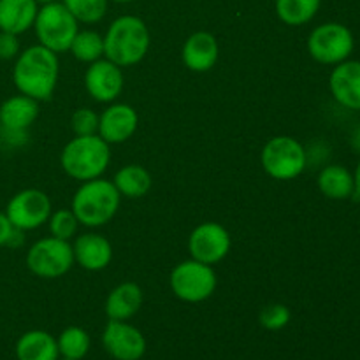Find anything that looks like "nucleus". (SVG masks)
<instances>
[{"label":"nucleus","instance_id":"obj_15","mask_svg":"<svg viewBox=\"0 0 360 360\" xmlns=\"http://www.w3.org/2000/svg\"><path fill=\"white\" fill-rule=\"evenodd\" d=\"M329 90L334 101L347 109L360 111V62L345 60L334 65L329 77Z\"/></svg>","mask_w":360,"mask_h":360},{"label":"nucleus","instance_id":"obj_29","mask_svg":"<svg viewBox=\"0 0 360 360\" xmlns=\"http://www.w3.org/2000/svg\"><path fill=\"white\" fill-rule=\"evenodd\" d=\"M292 313L285 304H269L260 311L259 322L267 330H281L290 323Z\"/></svg>","mask_w":360,"mask_h":360},{"label":"nucleus","instance_id":"obj_30","mask_svg":"<svg viewBox=\"0 0 360 360\" xmlns=\"http://www.w3.org/2000/svg\"><path fill=\"white\" fill-rule=\"evenodd\" d=\"M70 129L76 136H94L98 132V115L90 108L76 109L70 118Z\"/></svg>","mask_w":360,"mask_h":360},{"label":"nucleus","instance_id":"obj_23","mask_svg":"<svg viewBox=\"0 0 360 360\" xmlns=\"http://www.w3.org/2000/svg\"><path fill=\"white\" fill-rule=\"evenodd\" d=\"M112 185L120 192V195L127 199H141L146 195L153 185L150 171L143 165L129 164L120 169L112 178Z\"/></svg>","mask_w":360,"mask_h":360},{"label":"nucleus","instance_id":"obj_22","mask_svg":"<svg viewBox=\"0 0 360 360\" xmlns=\"http://www.w3.org/2000/svg\"><path fill=\"white\" fill-rule=\"evenodd\" d=\"M320 192L333 200H345L355 193L354 174L345 165H327L316 179Z\"/></svg>","mask_w":360,"mask_h":360},{"label":"nucleus","instance_id":"obj_37","mask_svg":"<svg viewBox=\"0 0 360 360\" xmlns=\"http://www.w3.org/2000/svg\"><path fill=\"white\" fill-rule=\"evenodd\" d=\"M58 360H69V359H58Z\"/></svg>","mask_w":360,"mask_h":360},{"label":"nucleus","instance_id":"obj_26","mask_svg":"<svg viewBox=\"0 0 360 360\" xmlns=\"http://www.w3.org/2000/svg\"><path fill=\"white\" fill-rule=\"evenodd\" d=\"M69 51L79 62H97L104 56V35L95 30H79L70 42Z\"/></svg>","mask_w":360,"mask_h":360},{"label":"nucleus","instance_id":"obj_6","mask_svg":"<svg viewBox=\"0 0 360 360\" xmlns=\"http://www.w3.org/2000/svg\"><path fill=\"white\" fill-rule=\"evenodd\" d=\"M260 162L267 176L278 181H290L302 174L308 162V153L294 137L278 136L264 144Z\"/></svg>","mask_w":360,"mask_h":360},{"label":"nucleus","instance_id":"obj_2","mask_svg":"<svg viewBox=\"0 0 360 360\" xmlns=\"http://www.w3.org/2000/svg\"><path fill=\"white\" fill-rule=\"evenodd\" d=\"M151 44L148 25L134 14H123L109 25L104 35V56L118 67L137 65Z\"/></svg>","mask_w":360,"mask_h":360},{"label":"nucleus","instance_id":"obj_31","mask_svg":"<svg viewBox=\"0 0 360 360\" xmlns=\"http://www.w3.org/2000/svg\"><path fill=\"white\" fill-rule=\"evenodd\" d=\"M20 39L18 35L0 30V60H13L20 55Z\"/></svg>","mask_w":360,"mask_h":360},{"label":"nucleus","instance_id":"obj_27","mask_svg":"<svg viewBox=\"0 0 360 360\" xmlns=\"http://www.w3.org/2000/svg\"><path fill=\"white\" fill-rule=\"evenodd\" d=\"M62 4L79 23L94 25L105 16L109 0H62Z\"/></svg>","mask_w":360,"mask_h":360},{"label":"nucleus","instance_id":"obj_8","mask_svg":"<svg viewBox=\"0 0 360 360\" xmlns=\"http://www.w3.org/2000/svg\"><path fill=\"white\" fill-rule=\"evenodd\" d=\"M72 245L65 239L42 238L27 252V267L32 274L44 280H55L69 273L74 266Z\"/></svg>","mask_w":360,"mask_h":360},{"label":"nucleus","instance_id":"obj_16","mask_svg":"<svg viewBox=\"0 0 360 360\" xmlns=\"http://www.w3.org/2000/svg\"><path fill=\"white\" fill-rule=\"evenodd\" d=\"M74 262L90 273L104 271L112 260V246L108 238L95 232L77 236L72 245Z\"/></svg>","mask_w":360,"mask_h":360},{"label":"nucleus","instance_id":"obj_11","mask_svg":"<svg viewBox=\"0 0 360 360\" xmlns=\"http://www.w3.org/2000/svg\"><path fill=\"white\" fill-rule=\"evenodd\" d=\"M232 246L231 234L217 221L197 225L188 238V253L193 260L214 266L229 255Z\"/></svg>","mask_w":360,"mask_h":360},{"label":"nucleus","instance_id":"obj_25","mask_svg":"<svg viewBox=\"0 0 360 360\" xmlns=\"http://www.w3.org/2000/svg\"><path fill=\"white\" fill-rule=\"evenodd\" d=\"M60 357L69 360H83L91 347L90 334L77 326H70L62 330L56 340Z\"/></svg>","mask_w":360,"mask_h":360},{"label":"nucleus","instance_id":"obj_13","mask_svg":"<svg viewBox=\"0 0 360 360\" xmlns=\"http://www.w3.org/2000/svg\"><path fill=\"white\" fill-rule=\"evenodd\" d=\"M102 345L115 360H141L146 354V338L129 322L109 320L102 333Z\"/></svg>","mask_w":360,"mask_h":360},{"label":"nucleus","instance_id":"obj_33","mask_svg":"<svg viewBox=\"0 0 360 360\" xmlns=\"http://www.w3.org/2000/svg\"><path fill=\"white\" fill-rule=\"evenodd\" d=\"M354 181H355V193L360 197V160L357 164V169H355V174H354Z\"/></svg>","mask_w":360,"mask_h":360},{"label":"nucleus","instance_id":"obj_18","mask_svg":"<svg viewBox=\"0 0 360 360\" xmlns=\"http://www.w3.org/2000/svg\"><path fill=\"white\" fill-rule=\"evenodd\" d=\"M37 118L39 102L28 95H14L0 104V125L6 132H25Z\"/></svg>","mask_w":360,"mask_h":360},{"label":"nucleus","instance_id":"obj_34","mask_svg":"<svg viewBox=\"0 0 360 360\" xmlns=\"http://www.w3.org/2000/svg\"><path fill=\"white\" fill-rule=\"evenodd\" d=\"M354 146L360 151V127L355 130V134H354Z\"/></svg>","mask_w":360,"mask_h":360},{"label":"nucleus","instance_id":"obj_20","mask_svg":"<svg viewBox=\"0 0 360 360\" xmlns=\"http://www.w3.org/2000/svg\"><path fill=\"white\" fill-rule=\"evenodd\" d=\"M39 13L35 0H0V30L20 35L30 30Z\"/></svg>","mask_w":360,"mask_h":360},{"label":"nucleus","instance_id":"obj_12","mask_svg":"<svg viewBox=\"0 0 360 360\" xmlns=\"http://www.w3.org/2000/svg\"><path fill=\"white\" fill-rule=\"evenodd\" d=\"M123 86H125V77L122 67L112 63L111 60L101 58L88 63L84 72V88L95 102L111 104L122 95Z\"/></svg>","mask_w":360,"mask_h":360},{"label":"nucleus","instance_id":"obj_5","mask_svg":"<svg viewBox=\"0 0 360 360\" xmlns=\"http://www.w3.org/2000/svg\"><path fill=\"white\" fill-rule=\"evenodd\" d=\"M34 28L39 44L58 55V53L69 51L70 42L79 32V21L62 2L55 0V2L44 4L39 9Z\"/></svg>","mask_w":360,"mask_h":360},{"label":"nucleus","instance_id":"obj_7","mask_svg":"<svg viewBox=\"0 0 360 360\" xmlns=\"http://www.w3.org/2000/svg\"><path fill=\"white\" fill-rule=\"evenodd\" d=\"M169 283H171L172 294L179 301L195 304V302L206 301L214 294L218 280L213 266L190 259L178 264L171 271Z\"/></svg>","mask_w":360,"mask_h":360},{"label":"nucleus","instance_id":"obj_21","mask_svg":"<svg viewBox=\"0 0 360 360\" xmlns=\"http://www.w3.org/2000/svg\"><path fill=\"white\" fill-rule=\"evenodd\" d=\"M18 360H58L60 352L56 340L46 330H28L16 341Z\"/></svg>","mask_w":360,"mask_h":360},{"label":"nucleus","instance_id":"obj_1","mask_svg":"<svg viewBox=\"0 0 360 360\" xmlns=\"http://www.w3.org/2000/svg\"><path fill=\"white\" fill-rule=\"evenodd\" d=\"M58 55L41 44L20 51L13 67V81L18 91L37 102L51 98L58 83Z\"/></svg>","mask_w":360,"mask_h":360},{"label":"nucleus","instance_id":"obj_14","mask_svg":"<svg viewBox=\"0 0 360 360\" xmlns=\"http://www.w3.org/2000/svg\"><path fill=\"white\" fill-rule=\"evenodd\" d=\"M137 125H139V116L132 105L125 102H116V104L111 102V105L98 116L97 134L108 144H122L136 134Z\"/></svg>","mask_w":360,"mask_h":360},{"label":"nucleus","instance_id":"obj_4","mask_svg":"<svg viewBox=\"0 0 360 360\" xmlns=\"http://www.w3.org/2000/svg\"><path fill=\"white\" fill-rule=\"evenodd\" d=\"M122 195L112 185V181L102 178L81 183L72 197L70 210L74 211L79 225L88 229H97L109 224L118 213Z\"/></svg>","mask_w":360,"mask_h":360},{"label":"nucleus","instance_id":"obj_9","mask_svg":"<svg viewBox=\"0 0 360 360\" xmlns=\"http://www.w3.org/2000/svg\"><path fill=\"white\" fill-rule=\"evenodd\" d=\"M355 39L347 25L329 21L313 28L308 37V51L313 60L323 65H338L350 58Z\"/></svg>","mask_w":360,"mask_h":360},{"label":"nucleus","instance_id":"obj_32","mask_svg":"<svg viewBox=\"0 0 360 360\" xmlns=\"http://www.w3.org/2000/svg\"><path fill=\"white\" fill-rule=\"evenodd\" d=\"M21 231H18L11 220L7 218L6 213H0V246H13L14 238L20 234Z\"/></svg>","mask_w":360,"mask_h":360},{"label":"nucleus","instance_id":"obj_3","mask_svg":"<svg viewBox=\"0 0 360 360\" xmlns=\"http://www.w3.org/2000/svg\"><path fill=\"white\" fill-rule=\"evenodd\" d=\"M111 144L98 134L76 136L63 146L60 153V165L63 172L76 181H90L102 178L111 164Z\"/></svg>","mask_w":360,"mask_h":360},{"label":"nucleus","instance_id":"obj_35","mask_svg":"<svg viewBox=\"0 0 360 360\" xmlns=\"http://www.w3.org/2000/svg\"><path fill=\"white\" fill-rule=\"evenodd\" d=\"M112 2H116V4H130V2H134V0H112Z\"/></svg>","mask_w":360,"mask_h":360},{"label":"nucleus","instance_id":"obj_19","mask_svg":"<svg viewBox=\"0 0 360 360\" xmlns=\"http://www.w3.org/2000/svg\"><path fill=\"white\" fill-rule=\"evenodd\" d=\"M141 306H143V290H141V287L134 281H125V283H120L118 287L109 292L108 299H105L104 311L109 320L127 322L134 315H137Z\"/></svg>","mask_w":360,"mask_h":360},{"label":"nucleus","instance_id":"obj_28","mask_svg":"<svg viewBox=\"0 0 360 360\" xmlns=\"http://www.w3.org/2000/svg\"><path fill=\"white\" fill-rule=\"evenodd\" d=\"M48 227L53 238L69 241L70 238H74L77 234L79 220H77L72 210H58L55 213H51V217L48 220Z\"/></svg>","mask_w":360,"mask_h":360},{"label":"nucleus","instance_id":"obj_10","mask_svg":"<svg viewBox=\"0 0 360 360\" xmlns=\"http://www.w3.org/2000/svg\"><path fill=\"white\" fill-rule=\"evenodd\" d=\"M53 213L51 199L39 188H25L7 202L6 214L18 231H35L48 224Z\"/></svg>","mask_w":360,"mask_h":360},{"label":"nucleus","instance_id":"obj_24","mask_svg":"<svg viewBox=\"0 0 360 360\" xmlns=\"http://www.w3.org/2000/svg\"><path fill=\"white\" fill-rule=\"evenodd\" d=\"M322 0H276V14L288 27L309 23L320 11Z\"/></svg>","mask_w":360,"mask_h":360},{"label":"nucleus","instance_id":"obj_17","mask_svg":"<svg viewBox=\"0 0 360 360\" xmlns=\"http://www.w3.org/2000/svg\"><path fill=\"white\" fill-rule=\"evenodd\" d=\"M183 63L192 72H207L213 69L220 56V44L210 32H193L181 49Z\"/></svg>","mask_w":360,"mask_h":360},{"label":"nucleus","instance_id":"obj_36","mask_svg":"<svg viewBox=\"0 0 360 360\" xmlns=\"http://www.w3.org/2000/svg\"><path fill=\"white\" fill-rule=\"evenodd\" d=\"M35 2H37V4H42V6H44V4H49V2H55V0H35Z\"/></svg>","mask_w":360,"mask_h":360}]
</instances>
